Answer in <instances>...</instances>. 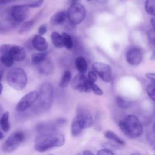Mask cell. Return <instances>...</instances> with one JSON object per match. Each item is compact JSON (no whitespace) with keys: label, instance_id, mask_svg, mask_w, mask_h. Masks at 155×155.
I'll use <instances>...</instances> for the list:
<instances>
[{"label":"cell","instance_id":"obj_1","mask_svg":"<svg viewBox=\"0 0 155 155\" xmlns=\"http://www.w3.org/2000/svg\"><path fill=\"white\" fill-rule=\"evenodd\" d=\"M38 136L35 141V150L44 152L51 148L60 147L64 144V136L56 129L51 123H41L38 126Z\"/></svg>","mask_w":155,"mask_h":155},{"label":"cell","instance_id":"obj_2","mask_svg":"<svg viewBox=\"0 0 155 155\" xmlns=\"http://www.w3.org/2000/svg\"><path fill=\"white\" fill-rule=\"evenodd\" d=\"M119 127L128 137L135 139L143 133V126L139 119L132 114L127 115L119 123Z\"/></svg>","mask_w":155,"mask_h":155},{"label":"cell","instance_id":"obj_3","mask_svg":"<svg viewBox=\"0 0 155 155\" xmlns=\"http://www.w3.org/2000/svg\"><path fill=\"white\" fill-rule=\"evenodd\" d=\"M6 79L10 87L16 90H22L26 86L27 76L23 68L13 67L7 72Z\"/></svg>","mask_w":155,"mask_h":155},{"label":"cell","instance_id":"obj_4","mask_svg":"<svg viewBox=\"0 0 155 155\" xmlns=\"http://www.w3.org/2000/svg\"><path fill=\"white\" fill-rule=\"evenodd\" d=\"M28 8L27 4L15 5L4 10L2 13L5 18L10 19L18 25L27 18Z\"/></svg>","mask_w":155,"mask_h":155},{"label":"cell","instance_id":"obj_5","mask_svg":"<svg viewBox=\"0 0 155 155\" xmlns=\"http://www.w3.org/2000/svg\"><path fill=\"white\" fill-rule=\"evenodd\" d=\"M25 133L22 131L13 132L2 145V150L5 153H11L16 150L24 142Z\"/></svg>","mask_w":155,"mask_h":155},{"label":"cell","instance_id":"obj_6","mask_svg":"<svg viewBox=\"0 0 155 155\" xmlns=\"http://www.w3.org/2000/svg\"><path fill=\"white\" fill-rule=\"evenodd\" d=\"M53 87L49 82L42 84L38 93L39 104L45 109L49 108L52 103L53 98Z\"/></svg>","mask_w":155,"mask_h":155},{"label":"cell","instance_id":"obj_7","mask_svg":"<svg viewBox=\"0 0 155 155\" xmlns=\"http://www.w3.org/2000/svg\"><path fill=\"white\" fill-rule=\"evenodd\" d=\"M66 13L69 21L74 25L81 23L85 19L86 13L84 6L79 3L71 4Z\"/></svg>","mask_w":155,"mask_h":155},{"label":"cell","instance_id":"obj_8","mask_svg":"<svg viewBox=\"0 0 155 155\" xmlns=\"http://www.w3.org/2000/svg\"><path fill=\"white\" fill-rule=\"evenodd\" d=\"M38 92L36 90L31 91L24 96L16 106V111L22 113L29 108L38 99Z\"/></svg>","mask_w":155,"mask_h":155},{"label":"cell","instance_id":"obj_9","mask_svg":"<svg viewBox=\"0 0 155 155\" xmlns=\"http://www.w3.org/2000/svg\"><path fill=\"white\" fill-rule=\"evenodd\" d=\"M75 119L79 122L83 129L90 127L93 123L91 114L87 108L82 106L77 108Z\"/></svg>","mask_w":155,"mask_h":155},{"label":"cell","instance_id":"obj_10","mask_svg":"<svg viewBox=\"0 0 155 155\" xmlns=\"http://www.w3.org/2000/svg\"><path fill=\"white\" fill-rule=\"evenodd\" d=\"M94 71L105 82H110L112 80V71L110 66L105 63L95 62L92 65Z\"/></svg>","mask_w":155,"mask_h":155},{"label":"cell","instance_id":"obj_11","mask_svg":"<svg viewBox=\"0 0 155 155\" xmlns=\"http://www.w3.org/2000/svg\"><path fill=\"white\" fill-rule=\"evenodd\" d=\"M71 87L80 92H90L88 85V79L85 74L78 73L77 74L71 82Z\"/></svg>","mask_w":155,"mask_h":155},{"label":"cell","instance_id":"obj_12","mask_svg":"<svg viewBox=\"0 0 155 155\" xmlns=\"http://www.w3.org/2000/svg\"><path fill=\"white\" fill-rule=\"evenodd\" d=\"M142 59V51L137 47H133L126 53V60L131 65H139Z\"/></svg>","mask_w":155,"mask_h":155},{"label":"cell","instance_id":"obj_13","mask_svg":"<svg viewBox=\"0 0 155 155\" xmlns=\"http://www.w3.org/2000/svg\"><path fill=\"white\" fill-rule=\"evenodd\" d=\"M8 53L13 58L15 61L17 62L22 61L26 56L25 50L19 45H12Z\"/></svg>","mask_w":155,"mask_h":155},{"label":"cell","instance_id":"obj_14","mask_svg":"<svg viewBox=\"0 0 155 155\" xmlns=\"http://www.w3.org/2000/svg\"><path fill=\"white\" fill-rule=\"evenodd\" d=\"M31 44L33 48L39 52H44L48 48V44L45 39L41 35H35L32 40Z\"/></svg>","mask_w":155,"mask_h":155},{"label":"cell","instance_id":"obj_15","mask_svg":"<svg viewBox=\"0 0 155 155\" xmlns=\"http://www.w3.org/2000/svg\"><path fill=\"white\" fill-rule=\"evenodd\" d=\"M67 18V13L64 11H59L54 13L50 18V22L53 25H58L64 23Z\"/></svg>","mask_w":155,"mask_h":155},{"label":"cell","instance_id":"obj_16","mask_svg":"<svg viewBox=\"0 0 155 155\" xmlns=\"http://www.w3.org/2000/svg\"><path fill=\"white\" fill-rule=\"evenodd\" d=\"M75 66L79 73L84 74L88 68V64L86 59L82 56H78L75 59Z\"/></svg>","mask_w":155,"mask_h":155},{"label":"cell","instance_id":"obj_17","mask_svg":"<svg viewBox=\"0 0 155 155\" xmlns=\"http://www.w3.org/2000/svg\"><path fill=\"white\" fill-rule=\"evenodd\" d=\"M10 113L8 111L4 112L0 118V126L4 132H8L10 128V124L9 121Z\"/></svg>","mask_w":155,"mask_h":155},{"label":"cell","instance_id":"obj_18","mask_svg":"<svg viewBox=\"0 0 155 155\" xmlns=\"http://www.w3.org/2000/svg\"><path fill=\"white\" fill-rule=\"evenodd\" d=\"M47 53L45 51L34 53L31 56L32 62L35 65H39L47 59Z\"/></svg>","mask_w":155,"mask_h":155},{"label":"cell","instance_id":"obj_19","mask_svg":"<svg viewBox=\"0 0 155 155\" xmlns=\"http://www.w3.org/2000/svg\"><path fill=\"white\" fill-rule=\"evenodd\" d=\"M51 39L53 44L56 48H62L64 47L62 36L58 32H56V31L53 32L51 35Z\"/></svg>","mask_w":155,"mask_h":155},{"label":"cell","instance_id":"obj_20","mask_svg":"<svg viewBox=\"0 0 155 155\" xmlns=\"http://www.w3.org/2000/svg\"><path fill=\"white\" fill-rule=\"evenodd\" d=\"M104 136L106 138L112 140L113 141L115 142L116 143H118L119 145H124L125 144V142L121 139L117 134H116L114 132L111 131H107L104 133Z\"/></svg>","mask_w":155,"mask_h":155},{"label":"cell","instance_id":"obj_21","mask_svg":"<svg viewBox=\"0 0 155 155\" xmlns=\"http://www.w3.org/2000/svg\"><path fill=\"white\" fill-rule=\"evenodd\" d=\"M71 79V73L69 70H65L61 79L59 86L61 88H65L68 86Z\"/></svg>","mask_w":155,"mask_h":155},{"label":"cell","instance_id":"obj_22","mask_svg":"<svg viewBox=\"0 0 155 155\" xmlns=\"http://www.w3.org/2000/svg\"><path fill=\"white\" fill-rule=\"evenodd\" d=\"M0 61L4 66L7 67H12L15 62L13 58L8 53L1 54L0 56Z\"/></svg>","mask_w":155,"mask_h":155},{"label":"cell","instance_id":"obj_23","mask_svg":"<svg viewBox=\"0 0 155 155\" xmlns=\"http://www.w3.org/2000/svg\"><path fill=\"white\" fill-rule=\"evenodd\" d=\"M64 47L67 49H71L73 47V42L71 36L66 33H62L61 34Z\"/></svg>","mask_w":155,"mask_h":155},{"label":"cell","instance_id":"obj_24","mask_svg":"<svg viewBox=\"0 0 155 155\" xmlns=\"http://www.w3.org/2000/svg\"><path fill=\"white\" fill-rule=\"evenodd\" d=\"M35 22L33 20H30L23 22V23L21 25L19 29V33L23 34L26 32H28L33 25Z\"/></svg>","mask_w":155,"mask_h":155},{"label":"cell","instance_id":"obj_25","mask_svg":"<svg viewBox=\"0 0 155 155\" xmlns=\"http://www.w3.org/2000/svg\"><path fill=\"white\" fill-rule=\"evenodd\" d=\"M84 129L79 124V122L74 119L71 124V132L73 136H76L79 135Z\"/></svg>","mask_w":155,"mask_h":155},{"label":"cell","instance_id":"obj_26","mask_svg":"<svg viewBox=\"0 0 155 155\" xmlns=\"http://www.w3.org/2000/svg\"><path fill=\"white\" fill-rule=\"evenodd\" d=\"M145 10L149 15H154L155 0H146L145 2Z\"/></svg>","mask_w":155,"mask_h":155},{"label":"cell","instance_id":"obj_27","mask_svg":"<svg viewBox=\"0 0 155 155\" xmlns=\"http://www.w3.org/2000/svg\"><path fill=\"white\" fill-rule=\"evenodd\" d=\"M39 65V71L41 73L45 74L50 73V71H52V65L50 62L46 61V59L41 63Z\"/></svg>","mask_w":155,"mask_h":155},{"label":"cell","instance_id":"obj_28","mask_svg":"<svg viewBox=\"0 0 155 155\" xmlns=\"http://www.w3.org/2000/svg\"><path fill=\"white\" fill-rule=\"evenodd\" d=\"M88 85L91 91H92L95 94L98 96H101L103 94L102 90L94 83L91 82L88 80Z\"/></svg>","mask_w":155,"mask_h":155},{"label":"cell","instance_id":"obj_29","mask_svg":"<svg viewBox=\"0 0 155 155\" xmlns=\"http://www.w3.org/2000/svg\"><path fill=\"white\" fill-rule=\"evenodd\" d=\"M116 102L117 105L122 108H128L130 105V102L121 96H117L116 98Z\"/></svg>","mask_w":155,"mask_h":155},{"label":"cell","instance_id":"obj_30","mask_svg":"<svg viewBox=\"0 0 155 155\" xmlns=\"http://www.w3.org/2000/svg\"><path fill=\"white\" fill-rule=\"evenodd\" d=\"M154 90H155V87H154V83L150 84H149L146 88V91L147 93L148 94V95L149 96V97L153 100L154 101L155 99V93H154Z\"/></svg>","mask_w":155,"mask_h":155},{"label":"cell","instance_id":"obj_31","mask_svg":"<svg viewBox=\"0 0 155 155\" xmlns=\"http://www.w3.org/2000/svg\"><path fill=\"white\" fill-rule=\"evenodd\" d=\"M45 0H34L27 4L28 8H38L41 7Z\"/></svg>","mask_w":155,"mask_h":155},{"label":"cell","instance_id":"obj_32","mask_svg":"<svg viewBox=\"0 0 155 155\" xmlns=\"http://www.w3.org/2000/svg\"><path fill=\"white\" fill-rule=\"evenodd\" d=\"M11 45H10V44H7L1 45L0 46V53L1 54L8 53Z\"/></svg>","mask_w":155,"mask_h":155},{"label":"cell","instance_id":"obj_33","mask_svg":"<svg viewBox=\"0 0 155 155\" xmlns=\"http://www.w3.org/2000/svg\"><path fill=\"white\" fill-rule=\"evenodd\" d=\"M97 155H114L113 151H111L109 149L104 148V149H101L97 151Z\"/></svg>","mask_w":155,"mask_h":155},{"label":"cell","instance_id":"obj_34","mask_svg":"<svg viewBox=\"0 0 155 155\" xmlns=\"http://www.w3.org/2000/svg\"><path fill=\"white\" fill-rule=\"evenodd\" d=\"M88 79L93 82H95L97 81V75L94 71H90L88 73Z\"/></svg>","mask_w":155,"mask_h":155},{"label":"cell","instance_id":"obj_35","mask_svg":"<svg viewBox=\"0 0 155 155\" xmlns=\"http://www.w3.org/2000/svg\"><path fill=\"white\" fill-rule=\"evenodd\" d=\"M148 39L150 41V42L154 44V39H155V36H154V30H151L149 31L148 33Z\"/></svg>","mask_w":155,"mask_h":155},{"label":"cell","instance_id":"obj_36","mask_svg":"<svg viewBox=\"0 0 155 155\" xmlns=\"http://www.w3.org/2000/svg\"><path fill=\"white\" fill-rule=\"evenodd\" d=\"M47 32V26L45 24L41 25L38 28V33L39 35L42 36Z\"/></svg>","mask_w":155,"mask_h":155},{"label":"cell","instance_id":"obj_37","mask_svg":"<svg viewBox=\"0 0 155 155\" xmlns=\"http://www.w3.org/2000/svg\"><path fill=\"white\" fill-rule=\"evenodd\" d=\"M145 75V77L147 79L152 81L153 82L154 81V80H155V74L154 73H147Z\"/></svg>","mask_w":155,"mask_h":155},{"label":"cell","instance_id":"obj_38","mask_svg":"<svg viewBox=\"0 0 155 155\" xmlns=\"http://www.w3.org/2000/svg\"><path fill=\"white\" fill-rule=\"evenodd\" d=\"M78 155H94L93 153L89 150H84L79 152Z\"/></svg>","mask_w":155,"mask_h":155},{"label":"cell","instance_id":"obj_39","mask_svg":"<svg viewBox=\"0 0 155 155\" xmlns=\"http://www.w3.org/2000/svg\"><path fill=\"white\" fill-rule=\"evenodd\" d=\"M17 0H0V5H6Z\"/></svg>","mask_w":155,"mask_h":155},{"label":"cell","instance_id":"obj_40","mask_svg":"<svg viewBox=\"0 0 155 155\" xmlns=\"http://www.w3.org/2000/svg\"><path fill=\"white\" fill-rule=\"evenodd\" d=\"M151 24L152 25V27H153V30H154V17H153L151 19Z\"/></svg>","mask_w":155,"mask_h":155},{"label":"cell","instance_id":"obj_41","mask_svg":"<svg viewBox=\"0 0 155 155\" xmlns=\"http://www.w3.org/2000/svg\"><path fill=\"white\" fill-rule=\"evenodd\" d=\"M3 74H4V72L2 70H0V82H1V81L2 78V76H3Z\"/></svg>","mask_w":155,"mask_h":155},{"label":"cell","instance_id":"obj_42","mask_svg":"<svg viewBox=\"0 0 155 155\" xmlns=\"http://www.w3.org/2000/svg\"><path fill=\"white\" fill-rule=\"evenodd\" d=\"M79 0H70V2L71 4H76V3H78V1Z\"/></svg>","mask_w":155,"mask_h":155},{"label":"cell","instance_id":"obj_43","mask_svg":"<svg viewBox=\"0 0 155 155\" xmlns=\"http://www.w3.org/2000/svg\"><path fill=\"white\" fill-rule=\"evenodd\" d=\"M2 90H3V85L0 82V95L1 94L2 92Z\"/></svg>","mask_w":155,"mask_h":155},{"label":"cell","instance_id":"obj_44","mask_svg":"<svg viewBox=\"0 0 155 155\" xmlns=\"http://www.w3.org/2000/svg\"><path fill=\"white\" fill-rule=\"evenodd\" d=\"M3 137H4V134H3V133L0 131V140L2 139Z\"/></svg>","mask_w":155,"mask_h":155},{"label":"cell","instance_id":"obj_45","mask_svg":"<svg viewBox=\"0 0 155 155\" xmlns=\"http://www.w3.org/2000/svg\"><path fill=\"white\" fill-rule=\"evenodd\" d=\"M2 110H3L2 107V106L0 105V116H1V114H2Z\"/></svg>","mask_w":155,"mask_h":155},{"label":"cell","instance_id":"obj_46","mask_svg":"<svg viewBox=\"0 0 155 155\" xmlns=\"http://www.w3.org/2000/svg\"><path fill=\"white\" fill-rule=\"evenodd\" d=\"M130 155H140V154H138V153H132Z\"/></svg>","mask_w":155,"mask_h":155},{"label":"cell","instance_id":"obj_47","mask_svg":"<svg viewBox=\"0 0 155 155\" xmlns=\"http://www.w3.org/2000/svg\"><path fill=\"white\" fill-rule=\"evenodd\" d=\"M87 1H91V0H87Z\"/></svg>","mask_w":155,"mask_h":155}]
</instances>
